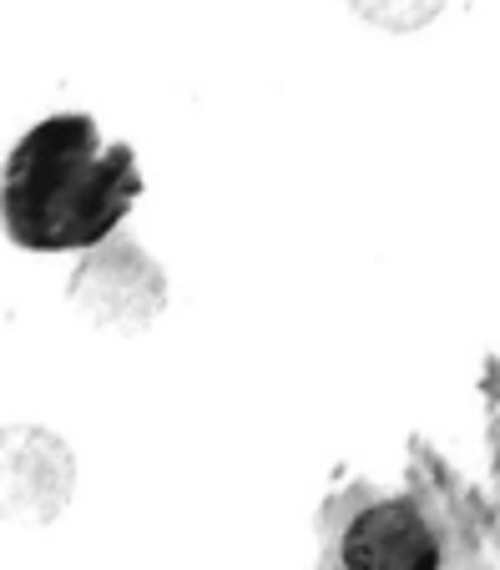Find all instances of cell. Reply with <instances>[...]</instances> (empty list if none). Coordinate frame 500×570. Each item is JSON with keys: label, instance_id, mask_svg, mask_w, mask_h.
Segmentation results:
<instances>
[{"label": "cell", "instance_id": "cell-1", "mask_svg": "<svg viewBox=\"0 0 500 570\" xmlns=\"http://www.w3.org/2000/svg\"><path fill=\"white\" fill-rule=\"evenodd\" d=\"M141 197L127 141L101 147L87 111L36 121L0 167V227L21 253H87L107 243Z\"/></svg>", "mask_w": 500, "mask_h": 570}, {"label": "cell", "instance_id": "cell-2", "mask_svg": "<svg viewBox=\"0 0 500 570\" xmlns=\"http://www.w3.org/2000/svg\"><path fill=\"white\" fill-rule=\"evenodd\" d=\"M318 570H450L445 520L424 490L349 484L318 510Z\"/></svg>", "mask_w": 500, "mask_h": 570}, {"label": "cell", "instance_id": "cell-3", "mask_svg": "<svg viewBox=\"0 0 500 570\" xmlns=\"http://www.w3.org/2000/svg\"><path fill=\"white\" fill-rule=\"evenodd\" d=\"M71 454L56 434L31 424L0 430V520L51 525L71 500Z\"/></svg>", "mask_w": 500, "mask_h": 570}, {"label": "cell", "instance_id": "cell-4", "mask_svg": "<svg viewBox=\"0 0 500 570\" xmlns=\"http://www.w3.org/2000/svg\"><path fill=\"white\" fill-rule=\"evenodd\" d=\"M71 298L91 313L97 323H111V328H147V323L163 313V273L137 243H97L91 258L77 268L71 278Z\"/></svg>", "mask_w": 500, "mask_h": 570}, {"label": "cell", "instance_id": "cell-5", "mask_svg": "<svg viewBox=\"0 0 500 570\" xmlns=\"http://www.w3.org/2000/svg\"><path fill=\"white\" fill-rule=\"evenodd\" d=\"M364 21L384 26V31H420L424 21H435L445 0H349Z\"/></svg>", "mask_w": 500, "mask_h": 570}]
</instances>
